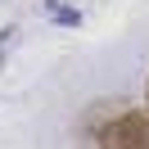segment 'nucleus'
Segmentation results:
<instances>
[{"label": "nucleus", "instance_id": "nucleus-1", "mask_svg": "<svg viewBox=\"0 0 149 149\" xmlns=\"http://www.w3.org/2000/svg\"><path fill=\"white\" fill-rule=\"evenodd\" d=\"M100 149H149V113H118L100 131Z\"/></svg>", "mask_w": 149, "mask_h": 149}, {"label": "nucleus", "instance_id": "nucleus-2", "mask_svg": "<svg viewBox=\"0 0 149 149\" xmlns=\"http://www.w3.org/2000/svg\"><path fill=\"white\" fill-rule=\"evenodd\" d=\"M45 18L63 23V27H81V14H77V9H68V5H59V0H45Z\"/></svg>", "mask_w": 149, "mask_h": 149}]
</instances>
